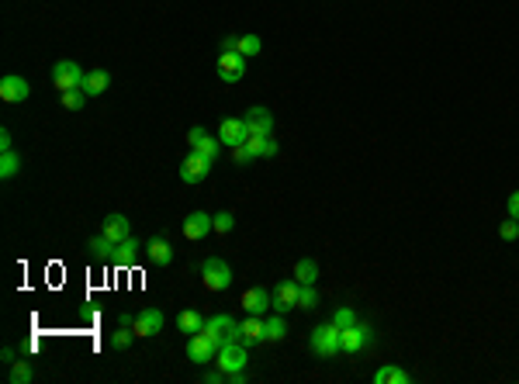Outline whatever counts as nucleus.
Returning a JSON list of instances; mask_svg holds the SVG:
<instances>
[{
    "label": "nucleus",
    "mask_w": 519,
    "mask_h": 384,
    "mask_svg": "<svg viewBox=\"0 0 519 384\" xmlns=\"http://www.w3.org/2000/svg\"><path fill=\"white\" fill-rule=\"evenodd\" d=\"M308 347L315 356H336V353H343V343H339V325H332V322H325V325H315L312 329V339H308Z\"/></svg>",
    "instance_id": "1"
},
{
    "label": "nucleus",
    "mask_w": 519,
    "mask_h": 384,
    "mask_svg": "<svg viewBox=\"0 0 519 384\" xmlns=\"http://www.w3.org/2000/svg\"><path fill=\"white\" fill-rule=\"evenodd\" d=\"M201 281L208 291H228L232 288V267H228L222 256H208L201 263Z\"/></svg>",
    "instance_id": "2"
},
{
    "label": "nucleus",
    "mask_w": 519,
    "mask_h": 384,
    "mask_svg": "<svg viewBox=\"0 0 519 384\" xmlns=\"http://www.w3.org/2000/svg\"><path fill=\"white\" fill-rule=\"evenodd\" d=\"M83 80H87V73H83V66L73 63V59H59V63L52 66V87L66 94V91H76V87H83Z\"/></svg>",
    "instance_id": "3"
},
{
    "label": "nucleus",
    "mask_w": 519,
    "mask_h": 384,
    "mask_svg": "<svg viewBox=\"0 0 519 384\" xmlns=\"http://www.w3.org/2000/svg\"><path fill=\"white\" fill-rule=\"evenodd\" d=\"M215 367H222L226 374L246 371V343H239V339H228V343H222L218 353H215Z\"/></svg>",
    "instance_id": "4"
},
{
    "label": "nucleus",
    "mask_w": 519,
    "mask_h": 384,
    "mask_svg": "<svg viewBox=\"0 0 519 384\" xmlns=\"http://www.w3.org/2000/svg\"><path fill=\"white\" fill-rule=\"evenodd\" d=\"M371 339H374V329L371 325H360L354 322L350 329H339V343H343V353H360L363 347H371Z\"/></svg>",
    "instance_id": "5"
},
{
    "label": "nucleus",
    "mask_w": 519,
    "mask_h": 384,
    "mask_svg": "<svg viewBox=\"0 0 519 384\" xmlns=\"http://www.w3.org/2000/svg\"><path fill=\"white\" fill-rule=\"evenodd\" d=\"M228 339H239V343H246V347H260V343H263V315H246L243 322H235V329H232Z\"/></svg>",
    "instance_id": "6"
},
{
    "label": "nucleus",
    "mask_w": 519,
    "mask_h": 384,
    "mask_svg": "<svg viewBox=\"0 0 519 384\" xmlns=\"http://www.w3.org/2000/svg\"><path fill=\"white\" fill-rule=\"evenodd\" d=\"M211 166H215V163L204 160L201 153L191 149V153H187V160L180 163V180H184V184H201V180L211 173Z\"/></svg>",
    "instance_id": "7"
},
{
    "label": "nucleus",
    "mask_w": 519,
    "mask_h": 384,
    "mask_svg": "<svg viewBox=\"0 0 519 384\" xmlns=\"http://www.w3.org/2000/svg\"><path fill=\"white\" fill-rule=\"evenodd\" d=\"M298 294H301L298 277H294V281H281V284L274 288V312H277V315L294 312V308H298Z\"/></svg>",
    "instance_id": "8"
},
{
    "label": "nucleus",
    "mask_w": 519,
    "mask_h": 384,
    "mask_svg": "<svg viewBox=\"0 0 519 384\" xmlns=\"http://www.w3.org/2000/svg\"><path fill=\"white\" fill-rule=\"evenodd\" d=\"M28 94H32V87H28L25 76L7 73V76L0 80V100H4V104H21V100H28Z\"/></svg>",
    "instance_id": "9"
},
{
    "label": "nucleus",
    "mask_w": 519,
    "mask_h": 384,
    "mask_svg": "<svg viewBox=\"0 0 519 384\" xmlns=\"http://www.w3.org/2000/svg\"><path fill=\"white\" fill-rule=\"evenodd\" d=\"M187 146L194 149V153H201L204 160H218V149H222V139H215V135H208L204 128H191L187 132Z\"/></svg>",
    "instance_id": "10"
},
{
    "label": "nucleus",
    "mask_w": 519,
    "mask_h": 384,
    "mask_svg": "<svg viewBox=\"0 0 519 384\" xmlns=\"http://www.w3.org/2000/svg\"><path fill=\"white\" fill-rule=\"evenodd\" d=\"M218 139H222V146H228V149L246 146V139H250V125H246V118H226V122L218 125Z\"/></svg>",
    "instance_id": "11"
},
{
    "label": "nucleus",
    "mask_w": 519,
    "mask_h": 384,
    "mask_svg": "<svg viewBox=\"0 0 519 384\" xmlns=\"http://www.w3.org/2000/svg\"><path fill=\"white\" fill-rule=\"evenodd\" d=\"M215 66H218V76H222L226 83H239V80L246 76V56H243V52H222Z\"/></svg>",
    "instance_id": "12"
},
{
    "label": "nucleus",
    "mask_w": 519,
    "mask_h": 384,
    "mask_svg": "<svg viewBox=\"0 0 519 384\" xmlns=\"http://www.w3.org/2000/svg\"><path fill=\"white\" fill-rule=\"evenodd\" d=\"M232 329H235V319L232 315H226V312H218V315H211V319H204V336L215 343V347H222L228 336H232Z\"/></svg>",
    "instance_id": "13"
},
{
    "label": "nucleus",
    "mask_w": 519,
    "mask_h": 384,
    "mask_svg": "<svg viewBox=\"0 0 519 384\" xmlns=\"http://www.w3.org/2000/svg\"><path fill=\"white\" fill-rule=\"evenodd\" d=\"M208 232H215V215H208V211H191L187 219H184V239H204Z\"/></svg>",
    "instance_id": "14"
},
{
    "label": "nucleus",
    "mask_w": 519,
    "mask_h": 384,
    "mask_svg": "<svg viewBox=\"0 0 519 384\" xmlns=\"http://www.w3.org/2000/svg\"><path fill=\"white\" fill-rule=\"evenodd\" d=\"M274 308V294L267 288H250L243 294V312L246 315H267Z\"/></svg>",
    "instance_id": "15"
},
{
    "label": "nucleus",
    "mask_w": 519,
    "mask_h": 384,
    "mask_svg": "<svg viewBox=\"0 0 519 384\" xmlns=\"http://www.w3.org/2000/svg\"><path fill=\"white\" fill-rule=\"evenodd\" d=\"M215 353H218V347H215L204 332L187 336V360H194V363H211V360H215Z\"/></svg>",
    "instance_id": "16"
},
{
    "label": "nucleus",
    "mask_w": 519,
    "mask_h": 384,
    "mask_svg": "<svg viewBox=\"0 0 519 384\" xmlns=\"http://www.w3.org/2000/svg\"><path fill=\"white\" fill-rule=\"evenodd\" d=\"M135 336H142V339H149V336H160L163 332V312L160 308H142L139 315H135Z\"/></svg>",
    "instance_id": "17"
},
{
    "label": "nucleus",
    "mask_w": 519,
    "mask_h": 384,
    "mask_svg": "<svg viewBox=\"0 0 519 384\" xmlns=\"http://www.w3.org/2000/svg\"><path fill=\"white\" fill-rule=\"evenodd\" d=\"M246 125H250V135H270L274 132V115H270V107H250L246 115Z\"/></svg>",
    "instance_id": "18"
},
{
    "label": "nucleus",
    "mask_w": 519,
    "mask_h": 384,
    "mask_svg": "<svg viewBox=\"0 0 519 384\" xmlns=\"http://www.w3.org/2000/svg\"><path fill=\"white\" fill-rule=\"evenodd\" d=\"M100 235H107V239L118 246L122 239H129V235H132V222L125 219V215H118V211H115V215H107V219H104V225H100Z\"/></svg>",
    "instance_id": "19"
},
{
    "label": "nucleus",
    "mask_w": 519,
    "mask_h": 384,
    "mask_svg": "<svg viewBox=\"0 0 519 384\" xmlns=\"http://www.w3.org/2000/svg\"><path fill=\"white\" fill-rule=\"evenodd\" d=\"M139 250H142V243H139L135 235H129V239H122V243L115 246L111 260H115L118 267H132V263H135V256H139Z\"/></svg>",
    "instance_id": "20"
},
{
    "label": "nucleus",
    "mask_w": 519,
    "mask_h": 384,
    "mask_svg": "<svg viewBox=\"0 0 519 384\" xmlns=\"http://www.w3.org/2000/svg\"><path fill=\"white\" fill-rule=\"evenodd\" d=\"M288 336V322H284V315H267L263 319V343H281Z\"/></svg>",
    "instance_id": "21"
},
{
    "label": "nucleus",
    "mask_w": 519,
    "mask_h": 384,
    "mask_svg": "<svg viewBox=\"0 0 519 384\" xmlns=\"http://www.w3.org/2000/svg\"><path fill=\"white\" fill-rule=\"evenodd\" d=\"M107 87H111V73H107V69H94V73H87V80H83V94L87 97H100Z\"/></svg>",
    "instance_id": "22"
},
{
    "label": "nucleus",
    "mask_w": 519,
    "mask_h": 384,
    "mask_svg": "<svg viewBox=\"0 0 519 384\" xmlns=\"http://www.w3.org/2000/svg\"><path fill=\"white\" fill-rule=\"evenodd\" d=\"M146 256H149V263L166 267V263H173V246H170L166 239H153V243L146 246Z\"/></svg>",
    "instance_id": "23"
},
{
    "label": "nucleus",
    "mask_w": 519,
    "mask_h": 384,
    "mask_svg": "<svg viewBox=\"0 0 519 384\" xmlns=\"http://www.w3.org/2000/svg\"><path fill=\"white\" fill-rule=\"evenodd\" d=\"M409 371H402V367H395V363H385V367H378L374 371V384H409Z\"/></svg>",
    "instance_id": "24"
},
{
    "label": "nucleus",
    "mask_w": 519,
    "mask_h": 384,
    "mask_svg": "<svg viewBox=\"0 0 519 384\" xmlns=\"http://www.w3.org/2000/svg\"><path fill=\"white\" fill-rule=\"evenodd\" d=\"M246 149L253 153V160H257V156H277V142H274L270 135H250V139H246Z\"/></svg>",
    "instance_id": "25"
},
{
    "label": "nucleus",
    "mask_w": 519,
    "mask_h": 384,
    "mask_svg": "<svg viewBox=\"0 0 519 384\" xmlns=\"http://www.w3.org/2000/svg\"><path fill=\"white\" fill-rule=\"evenodd\" d=\"M294 277H298V284H315V281H319V263H315L312 256L298 260V263H294Z\"/></svg>",
    "instance_id": "26"
},
{
    "label": "nucleus",
    "mask_w": 519,
    "mask_h": 384,
    "mask_svg": "<svg viewBox=\"0 0 519 384\" xmlns=\"http://www.w3.org/2000/svg\"><path fill=\"white\" fill-rule=\"evenodd\" d=\"M177 329H180V332H187V336H194V332L204 329V319H201L197 312L187 308V312H180V315H177Z\"/></svg>",
    "instance_id": "27"
},
{
    "label": "nucleus",
    "mask_w": 519,
    "mask_h": 384,
    "mask_svg": "<svg viewBox=\"0 0 519 384\" xmlns=\"http://www.w3.org/2000/svg\"><path fill=\"white\" fill-rule=\"evenodd\" d=\"M18 170H21V156H18L14 149L0 156V177H4V180H11V177H18Z\"/></svg>",
    "instance_id": "28"
},
{
    "label": "nucleus",
    "mask_w": 519,
    "mask_h": 384,
    "mask_svg": "<svg viewBox=\"0 0 519 384\" xmlns=\"http://www.w3.org/2000/svg\"><path fill=\"white\" fill-rule=\"evenodd\" d=\"M32 378H35V371H32L28 360H14V363H11V381L14 384H28Z\"/></svg>",
    "instance_id": "29"
},
{
    "label": "nucleus",
    "mask_w": 519,
    "mask_h": 384,
    "mask_svg": "<svg viewBox=\"0 0 519 384\" xmlns=\"http://www.w3.org/2000/svg\"><path fill=\"white\" fill-rule=\"evenodd\" d=\"M298 308H305V312L319 308V291H315V284H301V294H298Z\"/></svg>",
    "instance_id": "30"
},
{
    "label": "nucleus",
    "mask_w": 519,
    "mask_h": 384,
    "mask_svg": "<svg viewBox=\"0 0 519 384\" xmlns=\"http://www.w3.org/2000/svg\"><path fill=\"white\" fill-rule=\"evenodd\" d=\"M91 253H94V260H107V256L115 253V243L107 235H94L91 239Z\"/></svg>",
    "instance_id": "31"
},
{
    "label": "nucleus",
    "mask_w": 519,
    "mask_h": 384,
    "mask_svg": "<svg viewBox=\"0 0 519 384\" xmlns=\"http://www.w3.org/2000/svg\"><path fill=\"white\" fill-rule=\"evenodd\" d=\"M260 49H263V42H260V35H239V52L250 59V56H260Z\"/></svg>",
    "instance_id": "32"
},
{
    "label": "nucleus",
    "mask_w": 519,
    "mask_h": 384,
    "mask_svg": "<svg viewBox=\"0 0 519 384\" xmlns=\"http://www.w3.org/2000/svg\"><path fill=\"white\" fill-rule=\"evenodd\" d=\"M357 322V312L350 308V305H339L336 312H332V325H339V329H350Z\"/></svg>",
    "instance_id": "33"
},
{
    "label": "nucleus",
    "mask_w": 519,
    "mask_h": 384,
    "mask_svg": "<svg viewBox=\"0 0 519 384\" xmlns=\"http://www.w3.org/2000/svg\"><path fill=\"white\" fill-rule=\"evenodd\" d=\"M132 336H135V329H132V325H122L118 332H111V347H115V350H129Z\"/></svg>",
    "instance_id": "34"
},
{
    "label": "nucleus",
    "mask_w": 519,
    "mask_h": 384,
    "mask_svg": "<svg viewBox=\"0 0 519 384\" xmlns=\"http://www.w3.org/2000/svg\"><path fill=\"white\" fill-rule=\"evenodd\" d=\"M83 100H87L83 87H76V91H66V94H63V107H66V111H80V107H83Z\"/></svg>",
    "instance_id": "35"
},
{
    "label": "nucleus",
    "mask_w": 519,
    "mask_h": 384,
    "mask_svg": "<svg viewBox=\"0 0 519 384\" xmlns=\"http://www.w3.org/2000/svg\"><path fill=\"white\" fill-rule=\"evenodd\" d=\"M232 228H235L232 211H218V215H215V232H222V235H226V232H232Z\"/></svg>",
    "instance_id": "36"
},
{
    "label": "nucleus",
    "mask_w": 519,
    "mask_h": 384,
    "mask_svg": "<svg viewBox=\"0 0 519 384\" xmlns=\"http://www.w3.org/2000/svg\"><path fill=\"white\" fill-rule=\"evenodd\" d=\"M498 235H502L506 243H513V239H519V222H516V219L502 222V225H498Z\"/></svg>",
    "instance_id": "37"
},
{
    "label": "nucleus",
    "mask_w": 519,
    "mask_h": 384,
    "mask_svg": "<svg viewBox=\"0 0 519 384\" xmlns=\"http://www.w3.org/2000/svg\"><path fill=\"white\" fill-rule=\"evenodd\" d=\"M232 160L243 166V163H253V153H250L246 146H235V149H232Z\"/></svg>",
    "instance_id": "38"
},
{
    "label": "nucleus",
    "mask_w": 519,
    "mask_h": 384,
    "mask_svg": "<svg viewBox=\"0 0 519 384\" xmlns=\"http://www.w3.org/2000/svg\"><path fill=\"white\" fill-rule=\"evenodd\" d=\"M506 211H509V219H516V222H519V191L509 194V201H506Z\"/></svg>",
    "instance_id": "39"
},
{
    "label": "nucleus",
    "mask_w": 519,
    "mask_h": 384,
    "mask_svg": "<svg viewBox=\"0 0 519 384\" xmlns=\"http://www.w3.org/2000/svg\"><path fill=\"white\" fill-rule=\"evenodd\" d=\"M11 149H14V139L7 128H0V153H11Z\"/></svg>",
    "instance_id": "40"
},
{
    "label": "nucleus",
    "mask_w": 519,
    "mask_h": 384,
    "mask_svg": "<svg viewBox=\"0 0 519 384\" xmlns=\"http://www.w3.org/2000/svg\"><path fill=\"white\" fill-rule=\"evenodd\" d=\"M14 360H18V353H14L11 347H7V350H4V363H14Z\"/></svg>",
    "instance_id": "41"
}]
</instances>
